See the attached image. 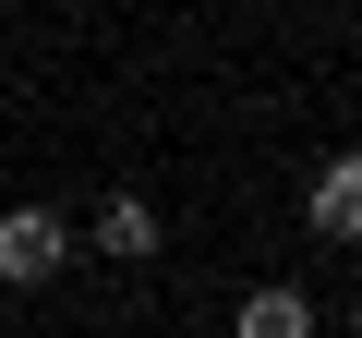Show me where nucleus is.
Listing matches in <instances>:
<instances>
[{"instance_id":"1","label":"nucleus","mask_w":362,"mask_h":338,"mask_svg":"<svg viewBox=\"0 0 362 338\" xmlns=\"http://www.w3.org/2000/svg\"><path fill=\"white\" fill-rule=\"evenodd\" d=\"M73 266V230L49 218V206H0V290H37V278H61Z\"/></svg>"},{"instance_id":"2","label":"nucleus","mask_w":362,"mask_h":338,"mask_svg":"<svg viewBox=\"0 0 362 338\" xmlns=\"http://www.w3.org/2000/svg\"><path fill=\"white\" fill-rule=\"evenodd\" d=\"M97 254L145 266V254H157V206H145V194H109V206H97Z\"/></svg>"},{"instance_id":"3","label":"nucleus","mask_w":362,"mask_h":338,"mask_svg":"<svg viewBox=\"0 0 362 338\" xmlns=\"http://www.w3.org/2000/svg\"><path fill=\"white\" fill-rule=\"evenodd\" d=\"M230 338H314V302L302 290H242V326Z\"/></svg>"},{"instance_id":"4","label":"nucleus","mask_w":362,"mask_h":338,"mask_svg":"<svg viewBox=\"0 0 362 338\" xmlns=\"http://www.w3.org/2000/svg\"><path fill=\"white\" fill-rule=\"evenodd\" d=\"M314 230H326V242H350V230H362V169H350V157L314 182Z\"/></svg>"}]
</instances>
